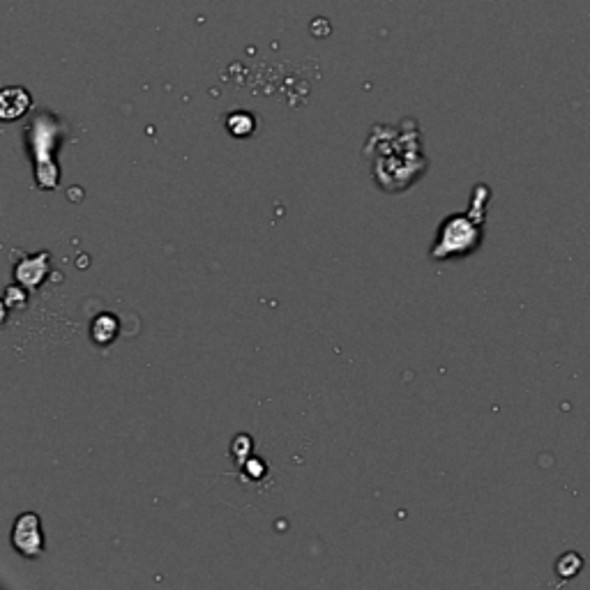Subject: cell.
<instances>
[{
	"mask_svg": "<svg viewBox=\"0 0 590 590\" xmlns=\"http://www.w3.org/2000/svg\"><path fill=\"white\" fill-rule=\"evenodd\" d=\"M56 118H51L49 113L35 118L33 123L28 125V146L33 150L35 157V178L40 187L51 189L58 185V164L54 162V148L56 146Z\"/></svg>",
	"mask_w": 590,
	"mask_h": 590,
	"instance_id": "7a4b0ae2",
	"label": "cell"
},
{
	"mask_svg": "<svg viewBox=\"0 0 590 590\" xmlns=\"http://www.w3.org/2000/svg\"><path fill=\"white\" fill-rule=\"evenodd\" d=\"M226 127H229V132L233 136H249L254 132L256 127V120L252 113L247 111H233L229 118H226Z\"/></svg>",
	"mask_w": 590,
	"mask_h": 590,
	"instance_id": "5b68a950",
	"label": "cell"
},
{
	"mask_svg": "<svg viewBox=\"0 0 590 590\" xmlns=\"http://www.w3.org/2000/svg\"><path fill=\"white\" fill-rule=\"evenodd\" d=\"M118 335V319L111 314H102L93 321V339L100 346L111 344Z\"/></svg>",
	"mask_w": 590,
	"mask_h": 590,
	"instance_id": "277c9868",
	"label": "cell"
},
{
	"mask_svg": "<svg viewBox=\"0 0 590 590\" xmlns=\"http://www.w3.org/2000/svg\"><path fill=\"white\" fill-rule=\"evenodd\" d=\"M30 107V97L24 88H19V95L17 100H10V95L3 93V118L5 120H12L24 113Z\"/></svg>",
	"mask_w": 590,
	"mask_h": 590,
	"instance_id": "8992f818",
	"label": "cell"
},
{
	"mask_svg": "<svg viewBox=\"0 0 590 590\" xmlns=\"http://www.w3.org/2000/svg\"><path fill=\"white\" fill-rule=\"evenodd\" d=\"M489 194L487 187L478 185L473 192L471 210L466 215H452L445 219L438 231L436 245L431 249V259H457V256H466L480 247Z\"/></svg>",
	"mask_w": 590,
	"mask_h": 590,
	"instance_id": "6da1fadb",
	"label": "cell"
},
{
	"mask_svg": "<svg viewBox=\"0 0 590 590\" xmlns=\"http://www.w3.org/2000/svg\"><path fill=\"white\" fill-rule=\"evenodd\" d=\"M12 544L21 556L37 558L44 551V535H42V521L37 514H21L14 521L12 528Z\"/></svg>",
	"mask_w": 590,
	"mask_h": 590,
	"instance_id": "3957f363",
	"label": "cell"
}]
</instances>
